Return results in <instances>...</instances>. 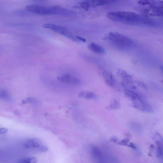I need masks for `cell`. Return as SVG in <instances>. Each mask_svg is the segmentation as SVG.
Segmentation results:
<instances>
[{
    "mask_svg": "<svg viewBox=\"0 0 163 163\" xmlns=\"http://www.w3.org/2000/svg\"><path fill=\"white\" fill-rule=\"evenodd\" d=\"M157 1H139L138 3L139 6H146L155 4Z\"/></svg>",
    "mask_w": 163,
    "mask_h": 163,
    "instance_id": "cell-19",
    "label": "cell"
},
{
    "mask_svg": "<svg viewBox=\"0 0 163 163\" xmlns=\"http://www.w3.org/2000/svg\"><path fill=\"white\" fill-rule=\"evenodd\" d=\"M80 7L84 10L88 11L90 5L89 2H84L80 3Z\"/></svg>",
    "mask_w": 163,
    "mask_h": 163,
    "instance_id": "cell-20",
    "label": "cell"
},
{
    "mask_svg": "<svg viewBox=\"0 0 163 163\" xmlns=\"http://www.w3.org/2000/svg\"><path fill=\"white\" fill-rule=\"evenodd\" d=\"M42 26L44 28L50 29L56 33L60 34L73 41H78L76 36H75L70 31L63 27L51 23H46L43 25Z\"/></svg>",
    "mask_w": 163,
    "mask_h": 163,
    "instance_id": "cell-4",
    "label": "cell"
},
{
    "mask_svg": "<svg viewBox=\"0 0 163 163\" xmlns=\"http://www.w3.org/2000/svg\"><path fill=\"white\" fill-rule=\"evenodd\" d=\"M8 131L7 128L2 127L0 128V134H3L6 133Z\"/></svg>",
    "mask_w": 163,
    "mask_h": 163,
    "instance_id": "cell-23",
    "label": "cell"
},
{
    "mask_svg": "<svg viewBox=\"0 0 163 163\" xmlns=\"http://www.w3.org/2000/svg\"><path fill=\"white\" fill-rule=\"evenodd\" d=\"M132 106L134 108L144 112L152 113L153 112L152 108L149 104L143 101L140 96L132 101Z\"/></svg>",
    "mask_w": 163,
    "mask_h": 163,
    "instance_id": "cell-5",
    "label": "cell"
},
{
    "mask_svg": "<svg viewBox=\"0 0 163 163\" xmlns=\"http://www.w3.org/2000/svg\"><path fill=\"white\" fill-rule=\"evenodd\" d=\"M136 83L138 86L146 90L148 89V87L147 85L143 82L140 81H136Z\"/></svg>",
    "mask_w": 163,
    "mask_h": 163,
    "instance_id": "cell-21",
    "label": "cell"
},
{
    "mask_svg": "<svg viewBox=\"0 0 163 163\" xmlns=\"http://www.w3.org/2000/svg\"><path fill=\"white\" fill-rule=\"evenodd\" d=\"M76 38L78 41H81L84 42H86V40L84 38H81L78 36H76Z\"/></svg>",
    "mask_w": 163,
    "mask_h": 163,
    "instance_id": "cell-24",
    "label": "cell"
},
{
    "mask_svg": "<svg viewBox=\"0 0 163 163\" xmlns=\"http://www.w3.org/2000/svg\"><path fill=\"white\" fill-rule=\"evenodd\" d=\"M51 15H57L70 16L74 15V13L71 10L59 6H49Z\"/></svg>",
    "mask_w": 163,
    "mask_h": 163,
    "instance_id": "cell-7",
    "label": "cell"
},
{
    "mask_svg": "<svg viewBox=\"0 0 163 163\" xmlns=\"http://www.w3.org/2000/svg\"><path fill=\"white\" fill-rule=\"evenodd\" d=\"M113 2L112 1H91L89 3L90 6L96 7L108 4Z\"/></svg>",
    "mask_w": 163,
    "mask_h": 163,
    "instance_id": "cell-14",
    "label": "cell"
},
{
    "mask_svg": "<svg viewBox=\"0 0 163 163\" xmlns=\"http://www.w3.org/2000/svg\"><path fill=\"white\" fill-rule=\"evenodd\" d=\"M101 70L102 76L106 84L112 87L115 83V80L112 74L108 72L104 68H101Z\"/></svg>",
    "mask_w": 163,
    "mask_h": 163,
    "instance_id": "cell-9",
    "label": "cell"
},
{
    "mask_svg": "<svg viewBox=\"0 0 163 163\" xmlns=\"http://www.w3.org/2000/svg\"><path fill=\"white\" fill-rule=\"evenodd\" d=\"M41 142L38 139L31 138L27 139L24 143V146L28 149L39 148L41 146Z\"/></svg>",
    "mask_w": 163,
    "mask_h": 163,
    "instance_id": "cell-10",
    "label": "cell"
},
{
    "mask_svg": "<svg viewBox=\"0 0 163 163\" xmlns=\"http://www.w3.org/2000/svg\"><path fill=\"white\" fill-rule=\"evenodd\" d=\"M106 38L114 45L121 49H130L135 46L134 42L131 39L117 32H110Z\"/></svg>",
    "mask_w": 163,
    "mask_h": 163,
    "instance_id": "cell-2",
    "label": "cell"
},
{
    "mask_svg": "<svg viewBox=\"0 0 163 163\" xmlns=\"http://www.w3.org/2000/svg\"><path fill=\"white\" fill-rule=\"evenodd\" d=\"M107 16L109 19L116 22L134 26L158 27V21L143 15L124 11H111Z\"/></svg>",
    "mask_w": 163,
    "mask_h": 163,
    "instance_id": "cell-1",
    "label": "cell"
},
{
    "mask_svg": "<svg viewBox=\"0 0 163 163\" xmlns=\"http://www.w3.org/2000/svg\"><path fill=\"white\" fill-rule=\"evenodd\" d=\"M161 1L157 2L155 4L148 6H139L135 9L142 15L149 17L163 16L162 3Z\"/></svg>",
    "mask_w": 163,
    "mask_h": 163,
    "instance_id": "cell-3",
    "label": "cell"
},
{
    "mask_svg": "<svg viewBox=\"0 0 163 163\" xmlns=\"http://www.w3.org/2000/svg\"><path fill=\"white\" fill-rule=\"evenodd\" d=\"M124 94L126 98L132 101L136 99L139 97L137 93L129 90L125 89Z\"/></svg>",
    "mask_w": 163,
    "mask_h": 163,
    "instance_id": "cell-12",
    "label": "cell"
},
{
    "mask_svg": "<svg viewBox=\"0 0 163 163\" xmlns=\"http://www.w3.org/2000/svg\"><path fill=\"white\" fill-rule=\"evenodd\" d=\"M157 154L159 157H161L163 155V146L162 143L159 141L156 142Z\"/></svg>",
    "mask_w": 163,
    "mask_h": 163,
    "instance_id": "cell-18",
    "label": "cell"
},
{
    "mask_svg": "<svg viewBox=\"0 0 163 163\" xmlns=\"http://www.w3.org/2000/svg\"><path fill=\"white\" fill-rule=\"evenodd\" d=\"M121 107V103L115 99H113L107 106L106 108L109 110L118 109Z\"/></svg>",
    "mask_w": 163,
    "mask_h": 163,
    "instance_id": "cell-13",
    "label": "cell"
},
{
    "mask_svg": "<svg viewBox=\"0 0 163 163\" xmlns=\"http://www.w3.org/2000/svg\"><path fill=\"white\" fill-rule=\"evenodd\" d=\"M0 98L6 100H9L10 98V95L7 91L1 87H0Z\"/></svg>",
    "mask_w": 163,
    "mask_h": 163,
    "instance_id": "cell-16",
    "label": "cell"
},
{
    "mask_svg": "<svg viewBox=\"0 0 163 163\" xmlns=\"http://www.w3.org/2000/svg\"><path fill=\"white\" fill-rule=\"evenodd\" d=\"M89 49L92 51L99 54H104L106 51L101 46L94 42H92L89 45Z\"/></svg>",
    "mask_w": 163,
    "mask_h": 163,
    "instance_id": "cell-11",
    "label": "cell"
},
{
    "mask_svg": "<svg viewBox=\"0 0 163 163\" xmlns=\"http://www.w3.org/2000/svg\"><path fill=\"white\" fill-rule=\"evenodd\" d=\"M79 96L87 99H94L96 98V96L94 93L90 91L82 92L80 93Z\"/></svg>",
    "mask_w": 163,
    "mask_h": 163,
    "instance_id": "cell-15",
    "label": "cell"
},
{
    "mask_svg": "<svg viewBox=\"0 0 163 163\" xmlns=\"http://www.w3.org/2000/svg\"><path fill=\"white\" fill-rule=\"evenodd\" d=\"M37 100L36 99L32 98H28L25 99L22 101V103L23 104H26L27 103H36Z\"/></svg>",
    "mask_w": 163,
    "mask_h": 163,
    "instance_id": "cell-22",
    "label": "cell"
},
{
    "mask_svg": "<svg viewBox=\"0 0 163 163\" xmlns=\"http://www.w3.org/2000/svg\"><path fill=\"white\" fill-rule=\"evenodd\" d=\"M26 9L29 12L42 15H51L49 7H45L37 5L27 6Z\"/></svg>",
    "mask_w": 163,
    "mask_h": 163,
    "instance_id": "cell-6",
    "label": "cell"
},
{
    "mask_svg": "<svg viewBox=\"0 0 163 163\" xmlns=\"http://www.w3.org/2000/svg\"><path fill=\"white\" fill-rule=\"evenodd\" d=\"M37 160L34 157L25 158L20 159L18 163H37Z\"/></svg>",
    "mask_w": 163,
    "mask_h": 163,
    "instance_id": "cell-17",
    "label": "cell"
},
{
    "mask_svg": "<svg viewBox=\"0 0 163 163\" xmlns=\"http://www.w3.org/2000/svg\"><path fill=\"white\" fill-rule=\"evenodd\" d=\"M58 79L61 82L70 85H78L80 84V81L77 78L69 74H64L60 76Z\"/></svg>",
    "mask_w": 163,
    "mask_h": 163,
    "instance_id": "cell-8",
    "label": "cell"
}]
</instances>
